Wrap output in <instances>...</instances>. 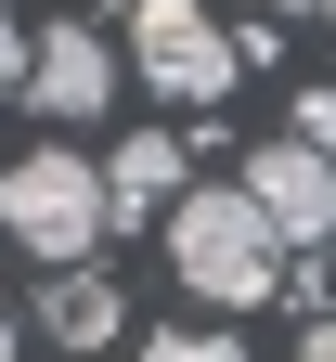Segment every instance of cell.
<instances>
[{
  "instance_id": "6da1fadb",
  "label": "cell",
  "mask_w": 336,
  "mask_h": 362,
  "mask_svg": "<svg viewBox=\"0 0 336 362\" xmlns=\"http://www.w3.org/2000/svg\"><path fill=\"white\" fill-rule=\"evenodd\" d=\"M156 233H168V272H181V298H207V310H259L284 285V246H272V220L233 194H168L156 207Z\"/></svg>"
},
{
  "instance_id": "7a4b0ae2",
  "label": "cell",
  "mask_w": 336,
  "mask_h": 362,
  "mask_svg": "<svg viewBox=\"0 0 336 362\" xmlns=\"http://www.w3.org/2000/svg\"><path fill=\"white\" fill-rule=\"evenodd\" d=\"M0 233H13L26 259H52V272H91V246L117 233V207H104V156H78V143H39L0 168Z\"/></svg>"
},
{
  "instance_id": "3957f363",
  "label": "cell",
  "mask_w": 336,
  "mask_h": 362,
  "mask_svg": "<svg viewBox=\"0 0 336 362\" xmlns=\"http://www.w3.org/2000/svg\"><path fill=\"white\" fill-rule=\"evenodd\" d=\"M129 65L168 90V104H220L233 78H246V52L207 26V0H129Z\"/></svg>"
},
{
  "instance_id": "277c9868",
  "label": "cell",
  "mask_w": 336,
  "mask_h": 362,
  "mask_svg": "<svg viewBox=\"0 0 336 362\" xmlns=\"http://www.w3.org/2000/svg\"><path fill=\"white\" fill-rule=\"evenodd\" d=\"M233 194L272 220V246H323V233H336V156H311L298 129H284V143H259Z\"/></svg>"
},
{
  "instance_id": "5b68a950",
  "label": "cell",
  "mask_w": 336,
  "mask_h": 362,
  "mask_svg": "<svg viewBox=\"0 0 336 362\" xmlns=\"http://www.w3.org/2000/svg\"><path fill=\"white\" fill-rule=\"evenodd\" d=\"M26 104L52 117V129H91V117L117 104V52H104L91 26H52V39H26Z\"/></svg>"
},
{
  "instance_id": "8992f818",
  "label": "cell",
  "mask_w": 336,
  "mask_h": 362,
  "mask_svg": "<svg viewBox=\"0 0 336 362\" xmlns=\"http://www.w3.org/2000/svg\"><path fill=\"white\" fill-rule=\"evenodd\" d=\"M168 194H181V143H168V129H129V143L104 156V207L117 220H156Z\"/></svg>"
},
{
  "instance_id": "52a82bcc",
  "label": "cell",
  "mask_w": 336,
  "mask_h": 362,
  "mask_svg": "<svg viewBox=\"0 0 336 362\" xmlns=\"http://www.w3.org/2000/svg\"><path fill=\"white\" fill-rule=\"evenodd\" d=\"M39 324H52L65 349H104V337H117V285H104V272H52V298H39Z\"/></svg>"
},
{
  "instance_id": "ba28073f",
  "label": "cell",
  "mask_w": 336,
  "mask_h": 362,
  "mask_svg": "<svg viewBox=\"0 0 336 362\" xmlns=\"http://www.w3.org/2000/svg\"><path fill=\"white\" fill-rule=\"evenodd\" d=\"M142 362H259V349L220 337V324H156V337H142Z\"/></svg>"
},
{
  "instance_id": "9c48e42d",
  "label": "cell",
  "mask_w": 336,
  "mask_h": 362,
  "mask_svg": "<svg viewBox=\"0 0 336 362\" xmlns=\"http://www.w3.org/2000/svg\"><path fill=\"white\" fill-rule=\"evenodd\" d=\"M284 129H298L311 156H336V90H298V117H284Z\"/></svg>"
},
{
  "instance_id": "30bf717a",
  "label": "cell",
  "mask_w": 336,
  "mask_h": 362,
  "mask_svg": "<svg viewBox=\"0 0 336 362\" xmlns=\"http://www.w3.org/2000/svg\"><path fill=\"white\" fill-rule=\"evenodd\" d=\"M0 90H26V26L0 13Z\"/></svg>"
},
{
  "instance_id": "8fae6325",
  "label": "cell",
  "mask_w": 336,
  "mask_h": 362,
  "mask_svg": "<svg viewBox=\"0 0 336 362\" xmlns=\"http://www.w3.org/2000/svg\"><path fill=\"white\" fill-rule=\"evenodd\" d=\"M284 362H336V310H323V324H311L298 349H284Z\"/></svg>"
},
{
  "instance_id": "7c38bea8",
  "label": "cell",
  "mask_w": 336,
  "mask_h": 362,
  "mask_svg": "<svg viewBox=\"0 0 336 362\" xmlns=\"http://www.w3.org/2000/svg\"><path fill=\"white\" fill-rule=\"evenodd\" d=\"M0 362H13V310H0Z\"/></svg>"
},
{
  "instance_id": "4fadbf2b",
  "label": "cell",
  "mask_w": 336,
  "mask_h": 362,
  "mask_svg": "<svg viewBox=\"0 0 336 362\" xmlns=\"http://www.w3.org/2000/svg\"><path fill=\"white\" fill-rule=\"evenodd\" d=\"M272 13H323V0H272Z\"/></svg>"
},
{
  "instance_id": "5bb4252c",
  "label": "cell",
  "mask_w": 336,
  "mask_h": 362,
  "mask_svg": "<svg viewBox=\"0 0 336 362\" xmlns=\"http://www.w3.org/2000/svg\"><path fill=\"white\" fill-rule=\"evenodd\" d=\"M323 26H336V0H323Z\"/></svg>"
}]
</instances>
